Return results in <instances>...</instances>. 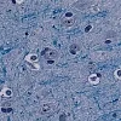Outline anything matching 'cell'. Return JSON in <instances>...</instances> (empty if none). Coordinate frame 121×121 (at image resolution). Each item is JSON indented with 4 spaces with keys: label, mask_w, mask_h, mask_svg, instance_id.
Here are the masks:
<instances>
[{
    "label": "cell",
    "mask_w": 121,
    "mask_h": 121,
    "mask_svg": "<svg viewBox=\"0 0 121 121\" xmlns=\"http://www.w3.org/2000/svg\"><path fill=\"white\" fill-rule=\"evenodd\" d=\"M75 23V19L72 17V18H64L63 21H62V26L64 28H70V27H73Z\"/></svg>",
    "instance_id": "obj_1"
},
{
    "label": "cell",
    "mask_w": 121,
    "mask_h": 121,
    "mask_svg": "<svg viewBox=\"0 0 121 121\" xmlns=\"http://www.w3.org/2000/svg\"><path fill=\"white\" fill-rule=\"evenodd\" d=\"M53 109V104L52 103H45L43 104V108H41V113H48V112H51V110Z\"/></svg>",
    "instance_id": "obj_2"
},
{
    "label": "cell",
    "mask_w": 121,
    "mask_h": 121,
    "mask_svg": "<svg viewBox=\"0 0 121 121\" xmlns=\"http://www.w3.org/2000/svg\"><path fill=\"white\" fill-rule=\"evenodd\" d=\"M57 56H58V53L56 51H53V50H48L46 52V57H48V58H56Z\"/></svg>",
    "instance_id": "obj_3"
},
{
    "label": "cell",
    "mask_w": 121,
    "mask_h": 121,
    "mask_svg": "<svg viewBox=\"0 0 121 121\" xmlns=\"http://www.w3.org/2000/svg\"><path fill=\"white\" fill-rule=\"evenodd\" d=\"M27 60H29V62H36L38 57H36L35 55H29V56L27 57Z\"/></svg>",
    "instance_id": "obj_4"
},
{
    "label": "cell",
    "mask_w": 121,
    "mask_h": 121,
    "mask_svg": "<svg viewBox=\"0 0 121 121\" xmlns=\"http://www.w3.org/2000/svg\"><path fill=\"white\" fill-rule=\"evenodd\" d=\"M90 81H91V82H92V84H93V82L96 84V82L98 81V78H97L96 75H95V76L92 75V76H90Z\"/></svg>",
    "instance_id": "obj_5"
},
{
    "label": "cell",
    "mask_w": 121,
    "mask_h": 121,
    "mask_svg": "<svg viewBox=\"0 0 121 121\" xmlns=\"http://www.w3.org/2000/svg\"><path fill=\"white\" fill-rule=\"evenodd\" d=\"M11 90H5V96H7V97H10V96H11Z\"/></svg>",
    "instance_id": "obj_6"
},
{
    "label": "cell",
    "mask_w": 121,
    "mask_h": 121,
    "mask_svg": "<svg viewBox=\"0 0 121 121\" xmlns=\"http://www.w3.org/2000/svg\"><path fill=\"white\" fill-rule=\"evenodd\" d=\"M72 16H73V13H72V12H68V13H65V16H64V17H65V18H72Z\"/></svg>",
    "instance_id": "obj_7"
},
{
    "label": "cell",
    "mask_w": 121,
    "mask_h": 121,
    "mask_svg": "<svg viewBox=\"0 0 121 121\" xmlns=\"http://www.w3.org/2000/svg\"><path fill=\"white\" fill-rule=\"evenodd\" d=\"M116 78H117V79L120 78V70H119V69L116 70Z\"/></svg>",
    "instance_id": "obj_8"
}]
</instances>
